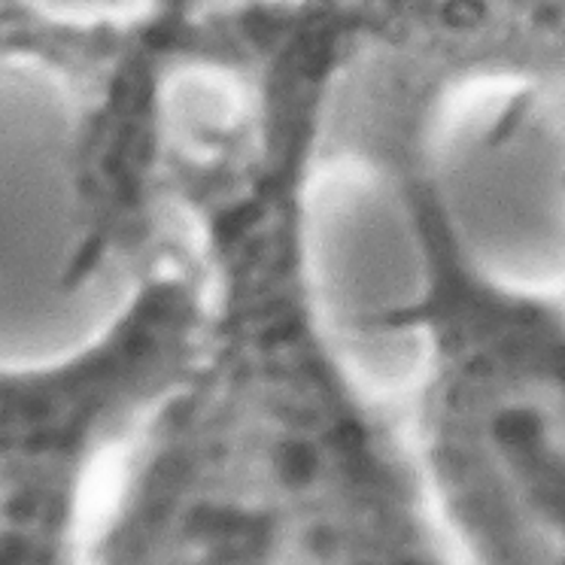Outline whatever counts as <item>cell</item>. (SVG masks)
<instances>
[{"instance_id":"obj_1","label":"cell","mask_w":565,"mask_h":565,"mask_svg":"<svg viewBox=\"0 0 565 565\" xmlns=\"http://www.w3.org/2000/svg\"><path fill=\"white\" fill-rule=\"evenodd\" d=\"M308 135L185 192L204 317L113 450L76 565H459L402 414L359 386L310 289Z\"/></svg>"},{"instance_id":"obj_2","label":"cell","mask_w":565,"mask_h":565,"mask_svg":"<svg viewBox=\"0 0 565 565\" xmlns=\"http://www.w3.org/2000/svg\"><path fill=\"white\" fill-rule=\"evenodd\" d=\"M441 147L405 140L365 164L393 185L419 256L417 292L383 317L423 341L407 444L456 563L563 565L559 296L508 286L475 258Z\"/></svg>"}]
</instances>
